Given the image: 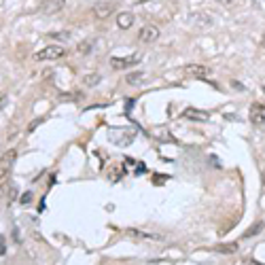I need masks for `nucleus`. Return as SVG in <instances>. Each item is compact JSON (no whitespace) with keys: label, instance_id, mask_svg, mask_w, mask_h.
Masks as SVG:
<instances>
[{"label":"nucleus","instance_id":"f257e3e1","mask_svg":"<svg viewBox=\"0 0 265 265\" xmlns=\"http://www.w3.org/2000/svg\"><path fill=\"white\" fill-rule=\"evenodd\" d=\"M136 138V131L129 129V127H115L108 131V140L117 147H129Z\"/></svg>","mask_w":265,"mask_h":265},{"label":"nucleus","instance_id":"f03ea898","mask_svg":"<svg viewBox=\"0 0 265 265\" xmlns=\"http://www.w3.org/2000/svg\"><path fill=\"white\" fill-rule=\"evenodd\" d=\"M66 55V49L62 45H49L45 49H40L34 53V59H38V62H49V59H59V57H64Z\"/></svg>","mask_w":265,"mask_h":265},{"label":"nucleus","instance_id":"7ed1b4c3","mask_svg":"<svg viewBox=\"0 0 265 265\" xmlns=\"http://www.w3.org/2000/svg\"><path fill=\"white\" fill-rule=\"evenodd\" d=\"M142 59V53H134V55H127V57H110V66L115 70H123L129 66H136Z\"/></svg>","mask_w":265,"mask_h":265},{"label":"nucleus","instance_id":"20e7f679","mask_svg":"<svg viewBox=\"0 0 265 265\" xmlns=\"http://www.w3.org/2000/svg\"><path fill=\"white\" fill-rule=\"evenodd\" d=\"M66 7V0H40V13L43 15H55Z\"/></svg>","mask_w":265,"mask_h":265},{"label":"nucleus","instance_id":"39448f33","mask_svg":"<svg viewBox=\"0 0 265 265\" xmlns=\"http://www.w3.org/2000/svg\"><path fill=\"white\" fill-rule=\"evenodd\" d=\"M159 38V28L157 26H153V24H147V26H142L140 28V32H138V40L140 43H155V40Z\"/></svg>","mask_w":265,"mask_h":265},{"label":"nucleus","instance_id":"423d86ee","mask_svg":"<svg viewBox=\"0 0 265 265\" xmlns=\"http://www.w3.org/2000/svg\"><path fill=\"white\" fill-rule=\"evenodd\" d=\"M91 13H94L98 19H106L115 13V3H96L94 9H91Z\"/></svg>","mask_w":265,"mask_h":265},{"label":"nucleus","instance_id":"0eeeda50","mask_svg":"<svg viewBox=\"0 0 265 265\" xmlns=\"http://www.w3.org/2000/svg\"><path fill=\"white\" fill-rule=\"evenodd\" d=\"M15 157H17V151H7L3 157H0V174H9L11 172V166L15 164Z\"/></svg>","mask_w":265,"mask_h":265},{"label":"nucleus","instance_id":"6e6552de","mask_svg":"<svg viewBox=\"0 0 265 265\" xmlns=\"http://www.w3.org/2000/svg\"><path fill=\"white\" fill-rule=\"evenodd\" d=\"M187 73L195 79H212V70L208 66H202V64H191L187 66Z\"/></svg>","mask_w":265,"mask_h":265},{"label":"nucleus","instance_id":"1a4fd4ad","mask_svg":"<svg viewBox=\"0 0 265 265\" xmlns=\"http://www.w3.org/2000/svg\"><path fill=\"white\" fill-rule=\"evenodd\" d=\"M250 121L254 125H263L265 123V104H252L250 108Z\"/></svg>","mask_w":265,"mask_h":265},{"label":"nucleus","instance_id":"9d476101","mask_svg":"<svg viewBox=\"0 0 265 265\" xmlns=\"http://www.w3.org/2000/svg\"><path fill=\"white\" fill-rule=\"evenodd\" d=\"M117 26H119L121 30H129L131 26H134V15H131L129 11L119 13V15H117Z\"/></svg>","mask_w":265,"mask_h":265},{"label":"nucleus","instance_id":"9b49d317","mask_svg":"<svg viewBox=\"0 0 265 265\" xmlns=\"http://www.w3.org/2000/svg\"><path fill=\"white\" fill-rule=\"evenodd\" d=\"M185 117H187L189 121H202V123L210 119L208 113H204V110H197V108H187V110H185Z\"/></svg>","mask_w":265,"mask_h":265},{"label":"nucleus","instance_id":"f8f14e48","mask_svg":"<svg viewBox=\"0 0 265 265\" xmlns=\"http://www.w3.org/2000/svg\"><path fill=\"white\" fill-rule=\"evenodd\" d=\"M145 79H147L145 73H129V75L125 77V83H127V85H140V81H145Z\"/></svg>","mask_w":265,"mask_h":265},{"label":"nucleus","instance_id":"ddd939ff","mask_svg":"<svg viewBox=\"0 0 265 265\" xmlns=\"http://www.w3.org/2000/svg\"><path fill=\"white\" fill-rule=\"evenodd\" d=\"M100 81H102V75H100V73H91V75H87V77L83 79V83H85L87 87H96Z\"/></svg>","mask_w":265,"mask_h":265},{"label":"nucleus","instance_id":"4468645a","mask_svg":"<svg viewBox=\"0 0 265 265\" xmlns=\"http://www.w3.org/2000/svg\"><path fill=\"white\" fill-rule=\"evenodd\" d=\"M94 45H96V43H94V40H91V38H89V40H83V43L79 45V49H77V51H79V55H87Z\"/></svg>","mask_w":265,"mask_h":265},{"label":"nucleus","instance_id":"2eb2a0df","mask_svg":"<svg viewBox=\"0 0 265 265\" xmlns=\"http://www.w3.org/2000/svg\"><path fill=\"white\" fill-rule=\"evenodd\" d=\"M9 180H11V178H9V174H0V200H3L5 193L9 191Z\"/></svg>","mask_w":265,"mask_h":265},{"label":"nucleus","instance_id":"dca6fc26","mask_svg":"<svg viewBox=\"0 0 265 265\" xmlns=\"http://www.w3.org/2000/svg\"><path fill=\"white\" fill-rule=\"evenodd\" d=\"M127 236L145 238V240H157V236H151V233H142V231H136V229H127Z\"/></svg>","mask_w":265,"mask_h":265},{"label":"nucleus","instance_id":"f3484780","mask_svg":"<svg viewBox=\"0 0 265 265\" xmlns=\"http://www.w3.org/2000/svg\"><path fill=\"white\" fill-rule=\"evenodd\" d=\"M217 250L223 252V254H231V252H236V250H238V246H236V244H223V246H219Z\"/></svg>","mask_w":265,"mask_h":265},{"label":"nucleus","instance_id":"a211bd4d","mask_svg":"<svg viewBox=\"0 0 265 265\" xmlns=\"http://www.w3.org/2000/svg\"><path fill=\"white\" fill-rule=\"evenodd\" d=\"M49 36H51V38H59V40H68V38H70L68 32H51Z\"/></svg>","mask_w":265,"mask_h":265},{"label":"nucleus","instance_id":"6ab92c4d","mask_svg":"<svg viewBox=\"0 0 265 265\" xmlns=\"http://www.w3.org/2000/svg\"><path fill=\"white\" fill-rule=\"evenodd\" d=\"M259 229H261V223H257V225H254V227H252V229H250V231H246V236H248V238H250V236H252V233H257V231H259Z\"/></svg>","mask_w":265,"mask_h":265},{"label":"nucleus","instance_id":"aec40b11","mask_svg":"<svg viewBox=\"0 0 265 265\" xmlns=\"http://www.w3.org/2000/svg\"><path fill=\"white\" fill-rule=\"evenodd\" d=\"M30 200H32V193H26V195L22 197V202H24V204H28Z\"/></svg>","mask_w":265,"mask_h":265},{"label":"nucleus","instance_id":"412c9836","mask_svg":"<svg viewBox=\"0 0 265 265\" xmlns=\"http://www.w3.org/2000/svg\"><path fill=\"white\" fill-rule=\"evenodd\" d=\"M136 5H145V3H149V0H134Z\"/></svg>","mask_w":265,"mask_h":265},{"label":"nucleus","instance_id":"4be33fe9","mask_svg":"<svg viewBox=\"0 0 265 265\" xmlns=\"http://www.w3.org/2000/svg\"><path fill=\"white\" fill-rule=\"evenodd\" d=\"M261 91H263V94H265V83H263V85H261Z\"/></svg>","mask_w":265,"mask_h":265},{"label":"nucleus","instance_id":"5701e85b","mask_svg":"<svg viewBox=\"0 0 265 265\" xmlns=\"http://www.w3.org/2000/svg\"><path fill=\"white\" fill-rule=\"evenodd\" d=\"M263 182H265V172H263Z\"/></svg>","mask_w":265,"mask_h":265},{"label":"nucleus","instance_id":"b1692460","mask_svg":"<svg viewBox=\"0 0 265 265\" xmlns=\"http://www.w3.org/2000/svg\"><path fill=\"white\" fill-rule=\"evenodd\" d=\"M250 265H259V263H250Z\"/></svg>","mask_w":265,"mask_h":265},{"label":"nucleus","instance_id":"393cba45","mask_svg":"<svg viewBox=\"0 0 265 265\" xmlns=\"http://www.w3.org/2000/svg\"><path fill=\"white\" fill-rule=\"evenodd\" d=\"M263 45H265V40H263Z\"/></svg>","mask_w":265,"mask_h":265}]
</instances>
